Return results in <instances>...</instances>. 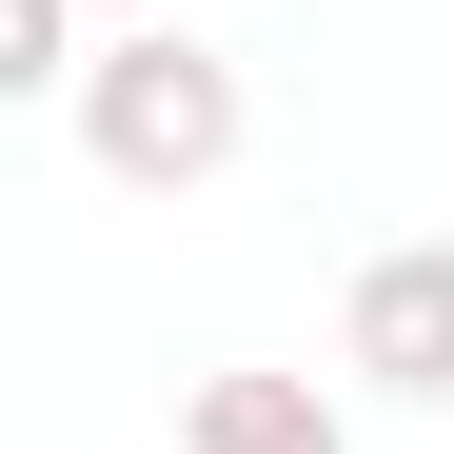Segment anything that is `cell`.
I'll use <instances>...</instances> for the list:
<instances>
[{
    "instance_id": "cell-1",
    "label": "cell",
    "mask_w": 454,
    "mask_h": 454,
    "mask_svg": "<svg viewBox=\"0 0 454 454\" xmlns=\"http://www.w3.org/2000/svg\"><path fill=\"white\" fill-rule=\"evenodd\" d=\"M80 159H99L119 198H198L217 159H238V59L178 40V20H119L99 80H80Z\"/></svg>"
},
{
    "instance_id": "cell-2",
    "label": "cell",
    "mask_w": 454,
    "mask_h": 454,
    "mask_svg": "<svg viewBox=\"0 0 454 454\" xmlns=\"http://www.w3.org/2000/svg\"><path fill=\"white\" fill-rule=\"evenodd\" d=\"M356 375L375 395H454V238H395V257H356Z\"/></svg>"
},
{
    "instance_id": "cell-3",
    "label": "cell",
    "mask_w": 454,
    "mask_h": 454,
    "mask_svg": "<svg viewBox=\"0 0 454 454\" xmlns=\"http://www.w3.org/2000/svg\"><path fill=\"white\" fill-rule=\"evenodd\" d=\"M178 454H356L317 375H198V434Z\"/></svg>"
},
{
    "instance_id": "cell-4",
    "label": "cell",
    "mask_w": 454,
    "mask_h": 454,
    "mask_svg": "<svg viewBox=\"0 0 454 454\" xmlns=\"http://www.w3.org/2000/svg\"><path fill=\"white\" fill-rule=\"evenodd\" d=\"M80 0H0V99H80Z\"/></svg>"
},
{
    "instance_id": "cell-5",
    "label": "cell",
    "mask_w": 454,
    "mask_h": 454,
    "mask_svg": "<svg viewBox=\"0 0 454 454\" xmlns=\"http://www.w3.org/2000/svg\"><path fill=\"white\" fill-rule=\"evenodd\" d=\"M119 20H178V0H119Z\"/></svg>"
}]
</instances>
